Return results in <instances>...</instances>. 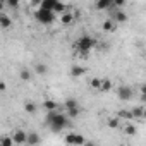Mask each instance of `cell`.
Here are the masks:
<instances>
[{"label":"cell","mask_w":146,"mask_h":146,"mask_svg":"<svg viewBox=\"0 0 146 146\" xmlns=\"http://www.w3.org/2000/svg\"><path fill=\"white\" fill-rule=\"evenodd\" d=\"M46 125L50 127L52 132H60L69 125V117L62 112H50L46 117Z\"/></svg>","instance_id":"obj_1"},{"label":"cell","mask_w":146,"mask_h":146,"mask_svg":"<svg viewBox=\"0 0 146 146\" xmlns=\"http://www.w3.org/2000/svg\"><path fill=\"white\" fill-rule=\"evenodd\" d=\"M96 46V41L91 38V36H81V38H78V41H76V48L79 50V57H88V53L93 50Z\"/></svg>","instance_id":"obj_2"},{"label":"cell","mask_w":146,"mask_h":146,"mask_svg":"<svg viewBox=\"0 0 146 146\" xmlns=\"http://www.w3.org/2000/svg\"><path fill=\"white\" fill-rule=\"evenodd\" d=\"M35 17L40 24H45V26H50L53 21H55V12H50V11H43V9H38L35 12Z\"/></svg>","instance_id":"obj_3"},{"label":"cell","mask_w":146,"mask_h":146,"mask_svg":"<svg viewBox=\"0 0 146 146\" xmlns=\"http://www.w3.org/2000/svg\"><path fill=\"white\" fill-rule=\"evenodd\" d=\"M12 139H14L16 144H26V141H28V132H24L23 129H17V131H14Z\"/></svg>","instance_id":"obj_4"},{"label":"cell","mask_w":146,"mask_h":146,"mask_svg":"<svg viewBox=\"0 0 146 146\" xmlns=\"http://www.w3.org/2000/svg\"><path fill=\"white\" fill-rule=\"evenodd\" d=\"M117 95H119V98H120V100L127 102V100H131V98H132V88H131V86H120V88H119V91H117Z\"/></svg>","instance_id":"obj_5"},{"label":"cell","mask_w":146,"mask_h":146,"mask_svg":"<svg viewBox=\"0 0 146 146\" xmlns=\"http://www.w3.org/2000/svg\"><path fill=\"white\" fill-rule=\"evenodd\" d=\"M40 141H41V137L38 132H28V141H26L28 146H38Z\"/></svg>","instance_id":"obj_6"},{"label":"cell","mask_w":146,"mask_h":146,"mask_svg":"<svg viewBox=\"0 0 146 146\" xmlns=\"http://www.w3.org/2000/svg\"><path fill=\"white\" fill-rule=\"evenodd\" d=\"M41 107H43V110H46L48 113H50V112H58V110H57L58 105H57V102H53V100H45Z\"/></svg>","instance_id":"obj_7"},{"label":"cell","mask_w":146,"mask_h":146,"mask_svg":"<svg viewBox=\"0 0 146 146\" xmlns=\"http://www.w3.org/2000/svg\"><path fill=\"white\" fill-rule=\"evenodd\" d=\"M55 5H57V0H43V2L40 4V9L53 12V11H55Z\"/></svg>","instance_id":"obj_8"},{"label":"cell","mask_w":146,"mask_h":146,"mask_svg":"<svg viewBox=\"0 0 146 146\" xmlns=\"http://www.w3.org/2000/svg\"><path fill=\"white\" fill-rule=\"evenodd\" d=\"M86 74V69L83 67V65H74L70 69V76L72 78H81V76H84Z\"/></svg>","instance_id":"obj_9"},{"label":"cell","mask_w":146,"mask_h":146,"mask_svg":"<svg viewBox=\"0 0 146 146\" xmlns=\"http://www.w3.org/2000/svg\"><path fill=\"white\" fill-rule=\"evenodd\" d=\"M96 11H107V9H112L113 7V2L112 0H100V2H96Z\"/></svg>","instance_id":"obj_10"},{"label":"cell","mask_w":146,"mask_h":146,"mask_svg":"<svg viewBox=\"0 0 146 146\" xmlns=\"http://www.w3.org/2000/svg\"><path fill=\"white\" fill-rule=\"evenodd\" d=\"M11 24H12V19L7 14H0V28H2V29H9Z\"/></svg>","instance_id":"obj_11"},{"label":"cell","mask_w":146,"mask_h":146,"mask_svg":"<svg viewBox=\"0 0 146 146\" xmlns=\"http://www.w3.org/2000/svg\"><path fill=\"white\" fill-rule=\"evenodd\" d=\"M112 19H113L115 23H125V21H127V14H125L124 11H115L113 16H112Z\"/></svg>","instance_id":"obj_12"},{"label":"cell","mask_w":146,"mask_h":146,"mask_svg":"<svg viewBox=\"0 0 146 146\" xmlns=\"http://www.w3.org/2000/svg\"><path fill=\"white\" fill-rule=\"evenodd\" d=\"M102 28H103V31H107V33H113V31H115V21H113V19H107V21H103Z\"/></svg>","instance_id":"obj_13"},{"label":"cell","mask_w":146,"mask_h":146,"mask_svg":"<svg viewBox=\"0 0 146 146\" xmlns=\"http://www.w3.org/2000/svg\"><path fill=\"white\" fill-rule=\"evenodd\" d=\"M131 113H132V119H144V107H134L131 108Z\"/></svg>","instance_id":"obj_14"},{"label":"cell","mask_w":146,"mask_h":146,"mask_svg":"<svg viewBox=\"0 0 146 146\" xmlns=\"http://www.w3.org/2000/svg\"><path fill=\"white\" fill-rule=\"evenodd\" d=\"M117 119L129 122V120H132V113H131V110H119L117 112Z\"/></svg>","instance_id":"obj_15"},{"label":"cell","mask_w":146,"mask_h":146,"mask_svg":"<svg viewBox=\"0 0 146 146\" xmlns=\"http://www.w3.org/2000/svg\"><path fill=\"white\" fill-rule=\"evenodd\" d=\"M136 132H137V127H136L134 124H129V122L124 124V134H127V136H134Z\"/></svg>","instance_id":"obj_16"},{"label":"cell","mask_w":146,"mask_h":146,"mask_svg":"<svg viewBox=\"0 0 146 146\" xmlns=\"http://www.w3.org/2000/svg\"><path fill=\"white\" fill-rule=\"evenodd\" d=\"M72 21H74V14H70L69 11H67L65 14H62V16H60V23H62L64 26H67V24H70Z\"/></svg>","instance_id":"obj_17"},{"label":"cell","mask_w":146,"mask_h":146,"mask_svg":"<svg viewBox=\"0 0 146 146\" xmlns=\"http://www.w3.org/2000/svg\"><path fill=\"white\" fill-rule=\"evenodd\" d=\"M64 107H65V110H72V108H78L79 105H78L76 98H67L65 103H64Z\"/></svg>","instance_id":"obj_18"},{"label":"cell","mask_w":146,"mask_h":146,"mask_svg":"<svg viewBox=\"0 0 146 146\" xmlns=\"http://www.w3.org/2000/svg\"><path fill=\"white\" fill-rule=\"evenodd\" d=\"M16 143H14V139H12V136H4L2 139H0V146H14Z\"/></svg>","instance_id":"obj_19"},{"label":"cell","mask_w":146,"mask_h":146,"mask_svg":"<svg viewBox=\"0 0 146 146\" xmlns=\"http://www.w3.org/2000/svg\"><path fill=\"white\" fill-rule=\"evenodd\" d=\"M112 86H113V84H112V81L105 78V79H102V90H100V91H105V93H107V91H110V90H112Z\"/></svg>","instance_id":"obj_20"},{"label":"cell","mask_w":146,"mask_h":146,"mask_svg":"<svg viewBox=\"0 0 146 146\" xmlns=\"http://www.w3.org/2000/svg\"><path fill=\"white\" fill-rule=\"evenodd\" d=\"M65 143H67L69 146H76V132H69V134L65 136Z\"/></svg>","instance_id":"obj_21"},{"label":"cell","mask_w":146,"mask_h":146,"mask_svg":"<svg viewBox=\"0 0 146 146\" xmlns=\"http://www.w3.org/2000/svg\"><path fill=\"white\" fill-rule=\"evenodd\" d=\"M19 78H21L23 81H29V79H31V70H29V69H21Z\"/></svg>","instance_id":"obj_22"},{"label":"cell","mask_w":146,"mask_h":146,"mask_svg":"<svg viewBox=\"0 0 146 146\" xmlns=\"http://www.w3.org/2000/svg\"><path fill=\"white\" fill-rule=\"evenodd\" d=\"M53 12L62 16V14H65V12H67V7H65L62 2H58V0H57V5H55V11H53Z\"/></svg>","instance_id":"obj_23"},{"label":"cell","mask_w":146,"mask_h":146,"mask_svg":"<svg viewBox=\"0 0 146 146\" xmlns=\"http://www.w3.org/2000/svg\"><path fill=\"white\" fill-rule=\"evenodd\" d=\"M107 125H108L110 129H117V127L120 125V119H117V117H112V119H108Z\"/></svg>","instance_id":"obj_24"},{"label":"cell","mask_w":146,"mask_h":146,"mask_svg":"<svg viewBox=\"0 0 146 146\" xmlns=\"http://www.w3.org/2000/svg\"><path fill=\"white\" fill-rule=\"evenodd\" d=\"M90 86H91L93 90H102V79H98V78H93V79L90 81Z\"/></svg>","instance_id":"obj_25"},{"label":"cell","mask_w":146,"mask_h":146,"mask_svg":"<svg viewBox=\"0 0 146 146\" xmlns=\"http://www.w3.org/2000/svg\"><path fill=\"white\" fill-rule=\"evenodd\" d=\"M35 70H36V74H46V70H48V67H46L45 64H36Z\"/></svg>","instance_id":"obj_26"},{"label":"cell","mask_w":146,"mask_h":146,"mask_svg":"<svg viewBox=\"0 0 146 146\" xmlns=\"http://www.w3.org/2000/svg\"><path fill=\"white\" fill-rule=\"evenodd\" d=\"M79 113H81V108H79V107H78V108H72V110H67V117H69V119H76Z\"/></svg>","instance_id":"obj_27"},{"label":"cell","mask_w":146,"mask_h":146,"mask_svg":"<svg viewBox=\"0 0 146 146\" xmlns=\"http://www.w3.org/2000/svg\"><path fill=\"white\" fill-rule=\"evenodd\" d=\"M24 110H26L28 113H35V112H36V105H35L33 102H28V103L24 105Z\"/></svg>","instance_id":"obj_28"},{"label":"cell","mask_w":146,"mask_h":146,"mask_svg":"<svg viewBox=\"0 0 146 146\" xmlns=\"http://www.w3.org/2000/svg\"><path fill=\"white\" fill-rule=\"evenodd\" d=\"M86 144V137L83 134H76V146H84Z\"/></svg>","instance_id":"obj_29"},{"label":"cell","mask_w":146,"mask_h":146,"mask_svg":"<svg viewBox=\"0 0 146 146\" xmlns=\"http://www.w3.org/2000/svg\"><path fill=\"white\" fill-rule=\"evenodd\" d=\"M7 5H9L11 9H17V7H19V2H17V0H9Z\"/></svg>","instance_id":"obj_30"},{"label":"cell","mask_w":146,"mask_h":146,"mask_svg":"<svg viewBox=\"0 0 146 146\" xmlns=\"http://www.w3.org/2000/svg\"><path fill=\"white\" fill-rule=\"evenodd\" d=\"M125 5V0H115V2H113V7H124Z\"/></svg>","instance_id":"obj_31"},{"label":"cell","mask_w":146,"mask_h":146,"mask_svg":"<svg viewBox=\"0 0 146 146\" xmlns=\"http://www.w3.org/2000/svg\"><path fill=\"white\" fill-rule=\"evenodd\" d=\"M141 93H143V98L146 100V83H144V84L141 86Z\"/></svg>","instance_id":"obj_32"},{"label":"cell","mask_w":146,"mask_h":146,"mask_svg":"<svg viewBox=\"0 0 146 146\" xmlns=\"http://www.w3.org/2000/svg\"><path fill=\"white\" fill-rule=\"evenodd\" d=\"M5 88H7L5 83H0V91H5Z\"/></svg>","instance_id":"obj_33"},{"label":"cell","mask_w":146,"mask_h":146,"mask_svg":"<svg viewBox=\"0 0 146 146\" xmlns=\"http://www.w3.org/2000/svg\"><path fill=\"white\" fill-rule=\"evenodd\" d=\"M84 146H96V144H95V143H91V141H86V144H84Z\"/></svg>","instance_id":"obj_34"},{"label":"cell","mask_w":146,"mask_h":146,"mask_svg":"<svg viewBox=\"0 0 146 146\" xmlns=\"http://www.w3.org/2000/svg\"><path fill=\"white\" fill-rule=\"evenodd\" d=\"M144 119H146V107H144Z\"/></svg>","instance_id":"obj_35"}]
</instances>
